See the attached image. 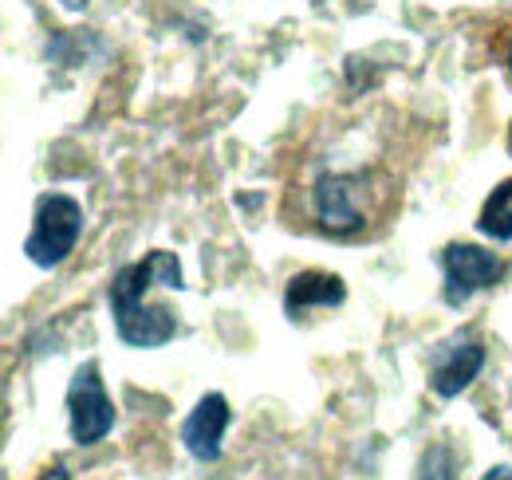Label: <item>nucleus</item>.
I'll list each match as a JSON object with an SVG mask.
<instances>
[{
    "label": "nucleus",
    "mask_w": 512,
    "mask_h": 480,
    "mask_svg": "<svg viewBox=\"0 0 512 480\" xmlns=\"http://www.w3.org/2000/svg\"><path fill=\"white\" fill-rule=\"evenodd\" d=\"M371 201H375V189L367 170H355V174L323 170L312 181V213L327 237H359L367 229Z\"/></svg>",
    "instance_id": "obj_1"
},
{
    "label": "nucleus",
    "mask_w": 512,
    "mask_h": 480,
    "mask_svg": "<svg viewBox=\"0 0 512 480\" xmlns=\"http://www.w3.org/2000/svg\"><path fill=\"white\" fill-rule=\"evenodd\" d=\"M83 233V205L67 193H44L36 201L32 233L24 240V256L40 268H56L75 252V240Z\"/></svg>",
    "instance_id": "obj_2"
},
{
    "label": "nucleus",
    "mask_w": 512,
    "mask_h": 480,
    "mask_svg": "<svg viewBox=\"0 0 512 480\" xmlns=\"http://www.w3.org/2000/svg\"><path fill=\"white\" fill-rule=\"evenodd\" d=\"M67 421L75 445H99L115 429V402L103 390L99 362H83L67 386Z\"/></svg>",
    "instance_id": "obj_3"
},
{
    "label": "nucleus",
    "mask_w": 512,
    "mask_h": 480,
    "mask_svg": "<svg viewBox=\"0 0 512 480\" xmlns=\"http://www.w3.org/2000/svg\"><path fill=\"white\" fill-rule=\"evenodd\" d=\"M505 272H509V264L481 244H461V240L446 244V252H442V276H446L442 300L449 307H465L477 292L493 288Z\"/></svg>",
    "instance_id": "obj_4"
},
{
    "label": "nucleus",
    "mask_w": 512,
    "mask_h": 480,
    "mask_svg": "<svg viewBox=\"0 0 512 480\" xmlns=\"http://www.w3.org/2000/svg\"><path fill=\"white\" fill-rule=\"evenodd\" d=\"M485 366V343L477 339V331H457L446 343L434 347L430 359V390L438 398H457L461 390L473 386V378Z\"/></svg>",
    "instance_id": "obj_5"
},
{
    "label": "nucleus",
    "mask_w": 512,
    "mask_h": 480,
    "mask_svg": "<svg viewBox=\"0 0 512 480\" xmlns=\"http://www.w3.org/2000/svg\"><path fill=\"white\" fill-rule=\"evenodd\" d=\"M229 421H233V410H229L225 394H205L193 406L190 418L182 421V445L193 461H201V465L221 461V441H225Z\"/></svg>",
    "instance_id": "obj_6"
},
{
    "label": "nucleus",
    "mask_w": 512,
    "mask_h": 480,
    "mask_svg": "<svg viewBox=\"0 0 512 480\" xmlns=\"http://www.w3.org/2000/svg\"><path fill=\"white\" fill-rule=\"evenodd\" d=\"M347 300V284L331 272H296L284 288V315L288 319H304L316 307H339Z\"/></svg>",
    "instance_id": "obj_7"
},
{
    "label": "nucleus",
    "mask_w": 512,
    "mask_h": 480,
    "mask_svg": "<svg viewBox=\"0 0 512 480\" xmlns=\"http://www.w3.org/2000/svg\"><path fill=\"white\" fill-rule=\"evenodd\" d=\"M477 229L493 240H512V178L501 181V185L489 193V201L481 205Z\"/></svg>",
    "instance_id": "obj_8"
},
{
    "label": "nucleus",
    "mask_w": 512,
    "mask_h": 480,
    "mask_svg": "<svg viewBox=\"0 0 512 480\" xmlns=\"http://www.w3.org/2000/svg\"><path fill=\"white\" fill-rule=\"evenodd\" d=\"M418 480H457V457L446 445H430L418 461Z\"/></svg>",
    "instance_id": "obj_9"
},
{
    "label": "nucleus",
    "mask_w": 512,
    "mask_h": 480,
    "mask_svg": "<svg viewBox=\"0 0 512 480\" xmlns=\"http://www.w3.org/2000/svg\"><path fill=\"white\" fill-rule=\"evenodd\" d=\"M36 480H71V473H67L64 461H56V465H48V469H44V473H40Z\"/></svg>",
    "instance_id": "obj_10"
},
{
    "label": "nucleus",
    "mask_w": 512,
    "mask_h": 480,
    "mask_svg": "<svg viewBox=\"0 0 512 480\" xmlns=\"http://www.w3.org/2000/svg\"><path fill=\"white\" fill-rule=\"evenodd\" d=\"M481 480H512V465H493Z\"/></svg>",
    "instance_id": "obj_11"
},
{
    "label": "nucleus",
    "mask_w": 512,
    "mask_h": 480,
    "mask_svg": "<svg viewBox=\"0 0 512 480\" xmlns=\"http://www.w3.org/2000/svg\"><path fill=\"white\" fill-rule=\"evenodd\" d=\"M67 8H87V0H64Z\"/></svg>",
    "instance_id": "obj_12"
},
{
    "label": "nucleus",
    "mask_w": 512,
    "mask_h": 480,
    "mask_svg": "<svg viewBox=\"0 0 512 480\" xmlns=\"http://www.w3.org/2000/svg\"><path fill=\"white\" fill-rule=\"evenodd\" d=\"M509 154H512V126H509Z\"/></svg>",
    "instance_id": "obj_13"
},
{
    "label": "nucleus",
    "mask_w": 512,
    "mask_h": 480,
    "mask_svg": "<svg viewBox=\"0 0 512 480\" xmlns=\"http://www.w3.org/2000/svg\"><path fill=\"white\" fill-rule=\"evenodd\" d=\"M509 75H512V48H509Z\"/></svg>",
    "instance_id": "obj_14"
}]
</instances>
